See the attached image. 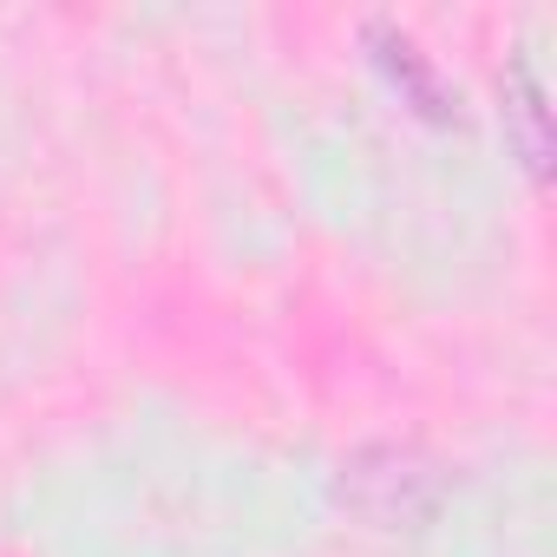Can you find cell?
<instances>
[{"label":"cell","mask_w":557,"mask_h":557,"mask_svg":"<svg viewBox=\"0 0 557 557\" xmlns=\"http://www.w3.org/2000/svg\"><path fill=\"white\" fill-rule=\"evenodd\" d=\"M498 92H505V138H511V151L524 158L531 177H550L557 138H550V99H544V79L531 73V60H511Z\"/></svg>","instance_id":"3"},{"label":"cell","mask_w":557,"mask_h":557,"mask_svg":"<svg viewBox=\"0 0 557 557\" xmlns=\"http://www.w3.org/2000/svg\"><path fill=\"white\" fill-rule=\"evenodd\" d=\"M335 498L374 531H426L446 505V472L413 446H361L342 459Z\"/></svg>","instance_id":"1"},{"label":"cell","mask_w":557,"mask_h":557,"mask_svg":"<svg viewBox=\"0 0 557 557\" xmlns=\"http://www.w3.org/2000/svg\"><path fill=\"white\" fill-rule=\"evenodd\" d=\"M368 47H374V66L394 79V92H400L420 119H433V125H453V119H459V106H453L446 79L433 73V60H426L394 21H368Z\"/></svg>","instance_id":"2"}]
</instances>
